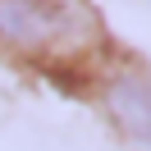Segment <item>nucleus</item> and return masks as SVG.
I'll return each instance as SVG.
<instances>
[{"mask_svg":"<svg viewBox=\"0 0 151 151\" xmlns=\"http://www.w3.org/2000/svg\"><path fill=\"white\" fill-rule=\"evenodd\" d=\"M105 110L128 137L151 142V73H119L105 87Z\"/></svg>","mask_w":151,"mask_h":151,"instance_id":"obj_2","label":"nucleus"},{"mask_svg":"<svg viewBox=\"0 0 151 151\" xmlns=\"http://www.w3.org/2000/svg\"><path fill=\"white\" fill-rule=\"evenodd\" d=\"M105 46L87 0H0V50L50 73H73Z\"/></svg>","mask_w":151,"mask_h":151,"instance_id":"obj_1","label":"nucleus"}]
</instances>
